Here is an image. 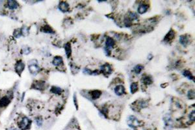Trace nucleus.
I'll return each mask as SVG.
<instances>
[{"mask_svg":"<svg viewBox=\"0 0 195 130\" xmlns=\"http://www.w3.org/2000/svg\"><path fill=\"white\" fill-rule=\"evenodd\" d=\"M29 72H31V74L32 75H35V74H38V72L40 71V68L38 67V63H37V61L36 60H32L29 63Z\"/></svg>","mask_w":195,"mask_h":130,"instance_id":"1","label":"nucleus"},{"mask_svg":"<svg viewBox=\"0 0 195 130\" xmlns=\"http://www.w3.org/2000/svg\"><path fill=\"white\" fill-rule=\"evenodd\" d=\"M30 120L27 117H24L23 118L22 120H21L20 122V124H19V127H20V129L21 130H25L29 127L30 124Z\"/></svg>","mask_w":195,"mask_h":130,"instance_id":"2","label":"nucleus"},{"mask_svg":"<svg viewBox=\"0 0 195 130\" xmlns=\"http://www.w3.org/2000/svg\"><path fill=\"white\" fill-rule=\"evenodd\" d=\"M101 71L105 75H110L112 72V68L109 64L106 63L101 67Z\"/></svg>","mask_w":195,"mask_h":130,"instance_id":"3","label":"nucleus"},{"mask_svg":"<svg viewBox=\"0 0 195 130\" xmlns=\"http://www.w3.org/2000/svg\"><path fill=\"white\" fill-rule=\"evenodd\" d=\"M31 87L32 89H37V90H42L45 87V82L42 81H37L33 83Z\"/></svg>","mask_w":195,"mask_h":130,"instance_id":"4","label":"nucleus"},{"mask_svg":"<svg viewBox=\"0 0 195 130\" xmlns=\"http://www.w3.org/2000/svg\"><path fill=\"white\" fill-rule=\"evenodd\" d=\"M128 125L130 127L135 128V126L139 125V122L135 116H131L128 119Z\"/></svg>","mask_w":195,"mask_h":130,"instance_id":"5","label":"nucleus"},{"mask_svg":"<svg viewBox=\"0 0 195 130\" xmlns=\"http://www.w3.org/2000/svg\"><path fill=\"white\" fill-rule=\"evenodd\" d=\"M175 37V32L173 30H170L169 32L166 35V36L164 38V41L167 42H170L172 41V40Z\"/></svg>","mask_w":195,"mask_h":130,"instance_id":"6","label":"nucleus"},{"mask_svg":"<svg viewBox=\"0 0 195 130\" xmlns=\"http://www.w3.org/2000/svg\"><path fill=\"white\" fill-rule=\"evenodd\" d=\"M115 46V40L111 37H107L105 41V48L111 50Z\"/></svg>","mask_w":195,"mask_h":130,"instance_id":"7","label":"nucleus"},{"mask_svg":"<svg viewBox=\"0 0 195 130\" xmlns=\"http://www.w3.org/2000/svg\"><path fill=\"white\" fill-rule=\"evenodd\" d=\"M115 92L117 96H122L126 93L125 88L123 85H118L115 88Z\"/></svg>","mask_w":195,"mask_h":130,"instance_id":"8","label":"nucleus"},{"mask_svg":"<svg viewBox=\"0 0 195 130\" xmlns=\"http://www.w3.org/2000/svg\"><path fill=\"white\" fill-rule=\"evenodd\" d=\"M59 9L61 11L66 13L69 9V5L66 2H61L59 5Z\"/></svg>","mask_w":195,"mask_h":130,"instance_id":"9","label":"nucleus"},{"mask_svg":"<svg viewBox=\"0 0 195 130\" xmlns=\"http://www.w3.org/2000/svg\"><path fill=\"white\" fill-rule=\"evenodd\" d=\"M25 65L21 61H18L15 66V70L18 74H20L24 70Z\"/></svg>","mask_w":195,"mask_h":130,"instance_id":"10","label":"nucleus"},{"mask_svg":"<svg viewBox=\"0 0 195 130\" xmlns=\"http://www.w3.org/2000/svg\"><path fill=\"white\" fill-rule=\"evenodd\" d=\"M149 6L148 5L146 4H141L138 7V9H137V11L139 14H143L144 13H145L147 11V10L148 9Z\"/></svg>","mask_w":195,"mask_h":130,"instance_id":"11","label":"nucleus"},{"mask_svg":"<svg viewBox=\"0 0 195 130\" xmlns=\"http://www.w3.org/2000/svg\"><path fill=\"white\" fill-rule=\"evenodd\" d=\"M10 103V100L7 96H4L0 99V107H4L9 104Z\"/></svg>","mask_w":195,"mask_h":130,"instance_id":"12","label":"nucleus"},{"mask_svg":"<svg viewBox=\"0 0 195 130\" xmlns=\"http://www.w3.org/2000/svg\"><path fill=\"white\" fill-rule=\"evenodd\" d=\"M180 42L181 45L183 46H186L189 43V40L187 35H181L180 37Z\"/></svg>","mask_w":195,"mask_h":130,"instance_id":"13","label":"nucleus"},{"mask_svg":"<svg viewBox=\"0 0 195 130\" xmlns=\"http://www.w3.org/2000/svg\"><path fill=\"white\" fill-rule=\"evenodd\" d=\"M7 6L10 9H17V7H18V4L16 1L9 0L7 2Z\"/></svg>","mask_w":195,"mask_h":130,"instance_id":"14","label":"nucleus"},{"mask_svg":"<svg viewBox=\"0 0 195 130\" xmlns=\"http://www.w3.org/2000/svg\"><path fill=\"white\" fill-rule=\"evenodd\" d=\"M53 64L55 66L57 67V66H59L63 62V59L60 56H56L54 57L53 60Z\"/></svg>","mask_w":195,"mask_h":130,"instance_id":"15","label":"nucleus"},{"mask_svg":"<svg viewBox=\"0 0 195 130\" xmlns=\"http://www.w3.org/2000/svg\"><path fill=\"white\" fill-rule=\"evenodd\" d=\"M91 95L92 96V99L97 100L102 95V92L100 91H98V90H95V91H92V92H91Z\"/></svg>","mask_w":195,"mask_h":130,"instance_id":"16","label":"nucleus"},{"mask_svg":"<svg viewBox=\"0 0 195 130\" xmlns=\"http://www.w3.org/2000/svg\"><path fill=\"white\" fill-rule=\"evenodd\" d=\"M64 50L66 54H67V56L68 58H69L70 57L71 54H72V48H71V46L70 43H67V44L64 45Z\"/></svg>","mask_w":195,"mask_h":130,"instance_id":"17","label":"nucleus"},{"mask_svg":"<svg viewBox=\"0 0 195 130\" xmlns=\"http://www.w3.org/2000/svg\"><path fill=\"white\" fill-rule=\"evenodd\" d=\"M41 31L46 32V33H54L53 29L50 26H48V25L43 26L41 28Z\"/></svg>","mask_w":195,"mask_h":130,"instance_id":"18","label":"nucleus"},{"mask_svg":"<svg viewBox=\"0 0 195 130\" xmlns=\"http://www.w3.org/2000/svg\"><path fill=\"white\" fill-rule=\"evenodd\" d=\"M50 91L55 94H61L62 92V90L61 88L57 87V86H52Z\"/></svg>","mask_w":195,"mask_h":130,"instance_id":"19","label":"nucleus"},{"mask_svg":"<svg viewBox=\"0 0 195 130\" xmlns=\"http://www.w3.org/2000/svg\"><path fill=\"white\" fill-rule=\"evenodd\" d=\"M138 90V83H132L130 85V92L132 94H134Z\"/></svg>","mask_w":195,"mask_h":130,"instance_id":"20","label":"nucleus"},{"mask_svg":"<svg viewBox=\"0 0 195 130\" xmlns=\"http://www.w3.org/2000/svg\"><path fill=\"white\" fill-rule=\"evenodd\" d=\"M143 83L145 84V85H150V84L152 83L153 80H152V79H151V77L146 76V77H144V78H143Z\"/></svg>","mask_w":195,"mask_h":130,"instance_id":"21","label":"nucleus"},{"mask_svg":"<svg viewBox=\"0 0 195 130\" xmlns=\"http://www.w3.org/2000/svg\"><path fill=\"white\" fill-rule=\"evenodd\" d=\"M183 75L185 77H186V78H188V79H191V80H192V79L194 80L193 75H192V74L189 70H184L183 72Z\"/></svg>","mask_w":195,"mask_h":130,"instance_id":"22","label":"nucleus"},{"mask_svg":"<svg viewBox=\"0 0 195 130\" xmlns=\"http://www.w3.org/2000/svg\"><path fill=\"white\" fill-rule=\"evenodd\" d=\"M127 18L132 21V20H137V19L138 18V15H137V13H133V12H130V13H129V16Z\"/></svg>","mask_w":195,"mask_h":130,"instance_id":"23","label":"nucleus"},{"mask_svg":"<svg viewBox=\"0 0 195 130\" xmlns=\"http://www.w3.org/2000/svg\"><path fill=\"white\" fill-rule=\"evenodd\" d=\"M143 68H144L143 66H142L140 64H138L134 68V72H135V74H139L143 70Z\"/></svg>","mask_w":195,"mask_h":130,"instance_id":"24","label":"nucleus"},{"mask_svg":"<svg viewBox=\"0 0 195 130\" xmlns=\"http://www.w3.org/2000/svg\"><path fill=\"white\" fill-rule=\"evenodd\" d=\"M187 97H188L189 99L190 100H193L194 98V91L191 90L188 92L187 93Z\"/></svg>","mask_w":195,"mask_h":130,"instance_id":"25","label":"nucleus"},{"mask_svg":"<svg viewBox=\"0 0 195 130\" xmlns=\"http://www.w3.org/2000/svg\"><path fill=\"white\" fill-rule=\"evenodd\" d=\"M21 35H23L24 36L27 35V34H28V32H29L28 28H27V27H24L21 29Z\"/></svg>","mask_w":195,"mask_h":130,"instance_id":"26","label":"nucleus"},{"mask_svg":"<svg viewBox=\"0 0 195 130\" xmlns=\"http://www.w3.org/2000/svg\"><path fill=\"white\" fill-rule=\"evenodd\" d=\"M21 35V29H16L14 31V36L15 37H20V36Z\"/></svg>","mask_w":195,"mask_h":130,"instance_id":"27","label":"nucleus"},{"mask_svg":"<svg viewBox=\"0 0 195 130\" xmlns=\"http://www.w3.org/2000/svg\"><path fill=\"white\" fill-rule=\"evenodd\" d=\"M36 123L37 124V125L38 126H40L42 125V119L40 118H37L36 119Z\"/></svg>","mask_w":195,"mask_h":130,"instance_id":"28","label":"nucleus"},{"mask_svg":"<svg viewBox=\"0 0 195 130\" xmlns=\"http://www.w3.org/2000/svg\"><path fill=\"white\" fill-rule=\"evenodd\" d=\"M189 118L191 120H194V111H192L191 113V114L189 115Z\"/></svg>","mask_w":195,"mask_h":130,"instance_id":"29","label":"nucleus"},{"mask_svg":"<svg viewBox=\"0 0 195 130\" xmlns=\"http://www.w3.org/2000/svg\"><path fill=\"white\" fill-rule=\"evenodd\" d=\"M74 103H75V105L76 107V108L78 109V103H77V98H76V94L74 95Z\"/></svg>","mask_w":195,"mask_h":130,"instance_id":"30","label":"nucleus"},{"mask_svg":"<svg viewBox=\"0 0 195 130\" xmlns=\"http://www.w3.org/2000/svg\"><path fill=\"white\" fill-rule=\"evenodd\" d=\"M13 130H17V129H13Z\"/></svg>","mask_w":195,"mask_h":130,"instance_id":"31","label":"nucleus"}]
</instances>
